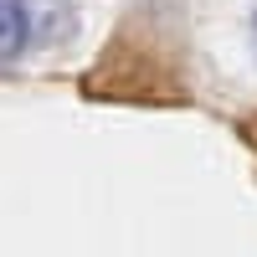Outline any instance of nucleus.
Listing matches in <instances>:
<instances>
[{"mask_svg": "<svg viewBox=\"0 0 257 257\" xmlns=\"http://www.w3.org/2000/svg\"><path fill=\"white\" fill-rule=\"evenodd\" d=\"M180 0H139L128 11L108 47L82 72V98L98 103H144V108H185V31L175 16Z\"/></svg>", "mask_w": 257, "mask_h": 257, "instance_id": "obj_1", "label": "nucleus"}, {"mask_svg": "<svg viewBox=\"0 0 257 257\" xmlns=\"http://www.w3.org/2000/svg\"><path fill=\"white\" fill-rule=\"evenodd\" d=\"M31 47V26H26V0H0V67L16 62Z\"/></svg>", "mask_w": 257, "mask_h": 257, "instance_id": "obj_2", "label": "nucleus"}, {"mask_svg": "<svg viewBox=\"0 0 257 257\" xmlns=\"http://www.w3.org/2000/svg\"><path fill=\"white\" fill-rule=\"evenodd\" d=\"M237 134L252 144V155H257V113H242V118H237Z\"/></svg>", "mask_w": 257, "mask_h": 257, "instance_id": "obj_3", "label": "nucleus"}, {"mask_svg": "<svg viewBox=\"0 0 257 257\" xmlns=\"http://www.w3.org/2000/svg\"><path fill=\"white\" fill-rule=\"evenodd\" d=\"M252 52H257V11H252Z\"/></svg>", "mask_w": 257, "mask_h": 257, "instance_id": "obj_4", "label": "nucleus"}]
</instances>
